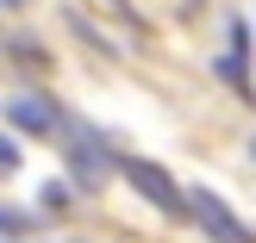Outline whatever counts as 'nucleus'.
<instances>
[{"label":"nucleus","instance_id":"nucleus-3","mask_svg":"<svg viewBox=\"0 0 256 243\" xmlns=\"http://www.w3.org/2000/svg\"><path fill=\"white\" fill-rule=\"evenodd\" d=\"M188 219H200L219 243H256V237H250V225H244V219H232V206H225L219 194H206V187H194V194H188Z\"/></svg>","mask_w":256,"mask_h":243},{"label":"nucleus","instance_id":"nucleus-6","mask_svg":"<svg viewBox=\"0 0 256 243\" xmlns=\"http://www.w3.org/2000/svg\"><path fill=\"white\" fill-rule=\"evenodd\" d=\"M0 231H32V219H19V212H6V206H0Z\"/></svg>","mask_w":256,"mask_h":243},{"label":"nucleus","instance_id":"nucleus-1","mask_svg":"<svg viewBox=\"0 0 256 243\" xmlns=\"http://www.w3.org/2000/svg\"><path fill=\"white\" fill-rule=\"evenodd\" d=\"M119 175H125V181H132V187H138V194H144L156 212H169V219H188V194L169 181V169H156V162H144V156H125V162H119Z\"/></svg>","mask_w":256,"mask_h":243},{"label":"nucleus","instance_id":"nucleus-4","mask_svg":"<svg viewBox=\"0 0 256 243\" xmlns=\"http://www.w3.org/2000/svg\"><path fill=\"white\" fill-rule=\"evenodd\" d=\"M6 119H12V131H25V137L62 131V106H56L50 94H12V100H6Z\"/></svg>","mask_w":256,"mask_h":243},{"label":"nucleus","instance_id":"nucleus-2","mask_svg":"<svg viewBox=\"0 0 256 243\" xmlns=\"http://www.w3.org/2000/svg\"><path fill=\"white\" fill-rule=\"evenodd\" d=\"M69 169H75V181H82V187H100V181L112 175L106 144H100L88 125H75V119H69Z\"/></svg>","mask_w":256,"mask_h":243},{"label":"nucleus","instance_id":"nucleus-5","mask_svg":"<svg viewBox=\"0 0 256 243\" xmlns=\"http://www.w3.org/2000/svg\"><path fill=\"white\" fill-rule=\"evenodd\" d=\"M219 75H225L232 87H250V75H244V56H238V50H232V56H219Z\"/></svg>","mask_w":256,"mask_h":243},{"label":"nucleus","instance_id":"nucleus-8","mask_svg":"<svg viewBox=\"0 0 256 243\" xmlns=\"http://www.w3.org/2000/svg\"><path fill=\"white\" fill-rule=\"evenodd\" d=\"M6 6H19V0H6Z\"/></svg>","mask_w":256,"mask_h":243},{"label":"nucleus","instance_id":"nucleus-7","mask_svg":"<svg viewBox=\"0 0 256 243\" xmlns=\"http://www.w3.org/2000/svg\"><path fill=\"white\" fill-rule=\"evenodd\" d=\"M0 169H19V144L12 137H0Z\"/></svg>","mask_w":256,"mask_h":243}]
</instances>
